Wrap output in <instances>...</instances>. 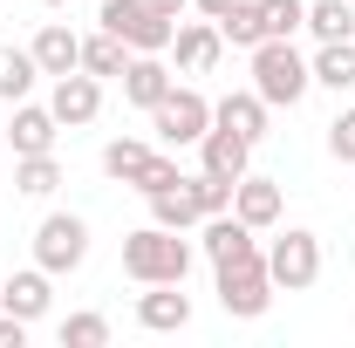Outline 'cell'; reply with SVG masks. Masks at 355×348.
Returning a JSON list of instances; mask_svg holds the SVG:
<instances>
[{
    "mask_svg": "<svg viewBox=\"0 0 355 348\" xmlns=\"http://www.w3.org/2000/svg\"><path fill=\"white\" fill-rule=\"evenodd\" d=\"M123 273H130L137 287H164V280H184V273H191V239L150 218V225H137L130 239H123Z\"/></svg>",
    "mask_w": 355,
    "mask_h": 348,
    "instance_id": "obj_1",
    "label": "cell"
},
{
    "mask_svg": "<svg viewBox=\"0 0 355 348\" xmlns=\"http://www.w3.org/2000/svg\"><path fill=\"white\" fill-rule=\"evenodd\" d=\"M308 89H314V76H308V55L294 42L266 35V42L253 48V96H260L266 110H294Z\"/></svg>",
    "mask_w": 355,
    "mask_h": 348,
    "instance_id": "obj_2",
    "label": "cell"
},
{
    "mask_svg": "<svg viewBox=\"0 0 355 348\" xmlns=\"http://www.w3.org/2000/svg\"><path fill=\"white\" fill-rule=\"evenodd\" d=\"M96 21L130 48V55H164L171 35H178V21H164L150 0H103V14H96Z\"/></svg>",
    "mask_w": 355,
    "mask_h": 348,
    "instance_id": "obj_3",
    "label": "cell"
},
{
    "mask_svg": "<svg viewBox=\"0 0 355 348\" xmlns=\"http://www.w3.org/2000/svg\"><path fill=\"white\" fill-rule=\"evenodd\" d=\"M266 273H273V294H308L321 280V239L308 225H287L273 246H266Z\"/></svg>",
    "mask_w": 355,
    "mask_h": 348,
    "instance_id": "obj_4",
    "label": "cell"
},
{
    "mask_svg": "<svg viewBox=\"0 0 355 348\" xmlns=\"http://www.w3.org/2000/svg\"><path fill=\"white\" fill-rule=\"evenodd\" d=\"M219 307H225V314H239V321H260L266 307H273V273H266V253L219 266Z\"/></svg>",
    "mask_w": 355,
    "mask_h": 348,
    "instance_id": "obj_5",
    "label": "cell"
},
{
    "mask_svg": "<svg viewBox=\"0 0 355 348\" xmlns=\"http://www.w3.org/2000/svg\"><path fill=\"white\" fill-rule=\"evenodd\" d=\"M150 130H157L164 150H184V143H198V137L212 130V103H205L198 89H178L171 82V96L150 110Z\"/></svg>",
    "mask_w": 355,
    "mask_h": 348,
    "instance_id": "obj_6",
    "label": "cell"
},
{
    "mask_svg": "<svg viewBox=\"0 0 355 348\" xmlns=\"http://www.w3.org/2000/svg\"><path fill=\"white\" fill-rule=\"evenodd\" d=\"M83 260H89V225L76 212H48L42 225H35V266H48V273H76Z\"/></svg>",
    "mask_w": 355,
    "mask_h": 348,
    "instance_id": "obj_7",
    "label": "cell"
},
{
    "mask_svg": "<svg viewBox=\"0 0 355 348\" xmlns=\"http://www.w3.org/2000/svg\"><path fill=\"white\" fill-rule=\"evenodd\" d=\"M48 110H55V123H62V130H83V123L103 116V82H96L89 69H69V76H55Z\"/></svg>",
    "mask_w": 355,
    "mask_h": 348,
    "instance_id": "obj_8",
    "label": "cell"
},
{
    "mask_svg": "<svg viewBox=\"0 0 355 348\" xmlns=\"http://www.w3.org/2000/svg\"><path fill=\"white\" fill-rule=\"evenodd\" d=\"M137 328H150V335H184V328H191V294H184V280L144 287V294H137Z\"/></svg>",
    "mask_w": 355,
    "mask_h": 348,
    "instance_id": "obj_9",
    "label": "cell"
},
{
    "mask_svg": "<svg viewBox=\"0 0 355 348\" xmlns=\"http://www.w3.org/2000/svg\"><path fill=\"white\" fill-rule=\"evenodd\" d=\"M171 55H178V69H184V76H212V69H219V55H225L219 21H178Z\"/></svg>",
    "mask_w": 355,
    "mask_h": 348,
    "instance_id": "obj_10",
    "label": "cell"
},
{
    "mask_svg": "<svg viewBox=\"0 0 355 348\" xmlns=\"http://www.w3.org/2000/svg\"><path fill=\"white\" fill-rule=\"evenodd\" d=\"M198 232H205V260H212V266H232V260H253V253H260L253 225H246L239 212H212V218H198Z\"/></svg>",
    "mask_w": 355,
    "mask_h": 348,
    "instance_id": "obj_11",
    "label": "cell"
},
{
    "mask_svg": "<svg viewBox=\"0 0 355 348\" xmlns=\"http://www.w3.org/2000/svg\"><path fill=\"white\" fill-rule=\"evenodd\" d=\"M55 137H62V123H55L48 103H14V116H7L14 157H42V150H55Z\"/></svg>",
    "mask_w": 355,
    "mask_h": 348,
    "instance_id": "obj_12",
    "label": "cell"
},
{
    "mask_svg": "<svg viewBox=\"0 0 355 348\" xmlns=\"http://www.w3.org/2000/svg\"><path fill=\"white\" fill-rule=\"evenodd\" d=\"M232 212L246 218L253 232H266V225H280V212H287V191H280V177H239L232 184Z\"/></svg>",
    "mask_w": 355,
    "mask_h": 348,
    "instance_id": "obj_13",
    "label": "cell"
},
{
    "mask_svg": "<svg viewBox=\"0 0 355 348\" xmlns=\"http://www.w3.org/2000/svg\"><path fill=\"white\" fill-rule=\"evenodd\" d=\"M35 62H42V76H69V69H83V35L69 28V21H42L35 28Z\"/></svg>",
    "mask_w": 355,
    "mask_h": 348,
    "instance_id": "obj_14",
    "label": "cell"
},
{
    "mask_svg": "<svg viewBox=\"0 0 355 348\" xmlns=\"http://www.w3.org/2000/svg\"><path fill=\"white\" fill-rule=\"evenodd\" d=\"M48 280H55L48 266H28V273L0 280V307H7V314H21V321H42L48 301H55V287H48Z\"/></svg>",
    "mask_w": 355,
    "mask_h": 348,
    "instance_id": "obj_15",
    "label": "cell"
},
{
    "mask_svg": "<svg viewBox=\"0 0 355 348\" xmlns=\"http://www.w3.org/2000/svg\"><path fill=\"white\" fill-rule=\"evenodd\" d=\"M198 157H205V171H212V177H232V184H239V177H246V157H253V143H246L239 130H225V123H212V130L198 137Z\"/></svg>",
    "mask_w": 355,
    "mask_h": 348,
    "instance_id": "obj_16",
    "label": "cell"
},
{
    "mask_svg": "<svg viewBox=\"0 0 355 348\" xmlns=\"http://www.w3.org/2000/svg\"><path fill=\"white\" fill-rule=\"evenodd\" d=\"M171 82L178 76L157 62V55H130V69H123V96H130L137 110H157V103L171 96Z\"/></svg>",
    "mask_w": 355,
    "mask_h": 348,
    "instance_id": "obj_17",
    "label": "cell"
},
{
    "mask_svg": "<svg viewBox=\"0 0 355 348\" xmlns=\"http://www.w3.org/2000/svg\"><path fill=\"white\" fill-rule=\"evenodd\" d=\"M212 123L239 130L246 143H260V137H266V103L253 96V89H232V96H219V103H212Z\"/></svg>",
    "mask_w": 355,
    "mask_h": 348,
    "instance_id": "obj_18",
    "label": "cell"
},
{
    "mask_svg": "<svg viewBox=\"0 0 355 348\" xmlns=\"http://www.w3.org/2000/svg\"><path fill=\"white\" fill-rule=\"evenodd\" d=\"M42 82V62H35V48H14L0 42V103L14 110V103H28V89Z\"/></svg>",
    "mask_w": 355,
    "mask_h": 348,
    "instance_id": "obj_19",
    "label": "cell"
},
{
    "mask_svg": "<svg viewBox=\"0 0 355 348\" xmlns=\"http://www.w3.org/2000/svg\"><path fill=\"white\" fill-rule=\"evenodd\" d=\"M308 76L321 89H335V96H342V89H355V42H321L308 55Z\"/></svg>",
    "mask_w": 355,
    "mask_h": 348,
    "instance_id": "obj_20",
    "label": "cell"
},
{
    "mask_svg": "<svg viewBox=\"0 0 355 348\" xmlns=\"http://www.w3.org/2000/svg\"><path fill=\"white\" fill-rule=\"evenodd\" d=\"M83 69L96 76V82H110V76L123 82V69H130V48L116 42L110 28H96V35H83Z\"/></svg>",
    "mask_w": 355,
    "mask_h": 348,
    "instance_id": "obj_21",
    "label": "cell"
},
{
    "mask_svg": "<svg viewBox=\"0 0 355 348\" xmlns=\"http://www.w3.org/2000/svg\"><path fill=\"white\" fill-rule=\"evenodd\" d=\"M308 28L314 42H355V0H308Z\"/></svg>",
    "mask_w": 355,
    "mask_h": 348,
    "instance_id": "obj_22",
    "label": "cell"
},
{
    "mask_svg": "<svg viewBox=\"0 0 355 348\" xmlns=\"http://www.w3.org/2000/svg\"><path fill=\"white\" fill-rule=\"evenodd\" d=\"M219 35H225V48H246V55H253V48L266 42L260 0H232V7H225V14H219Z\"/></svg>",
    "mask_w": 355,
    "mask_h": 348,
    "instance_id": "obj_23",
    "label": "cell"
},
{
    "mask_svg": "<svg viewBox=\"0 0 355 348\" xmlns=\"http://www.w3.org/2000/svg\"><path fill=\"white\" fill-rule=\"evenodd\" d=\"M150 143H137V137H116V143H103V177H116V184H137V177L150 171Z\"/></svg>",
    "mask_w": 355,
    "mask_h": 348,
    "instance_id": "obj_24",
    "label": "cell"
},
{
    "mask_svg": "<svg viewBox=\"0 0 355 348\" xmlns=\"http://www.w3.org/2000/svg\"><path fill=\"white\" fill-rule=\"evenodd\" d=\"M14 191H21V198H55V191H62L55 150H42V157H14Z\"/></svg>",
    "mask_w": 355,
    "mask_h": 348,
    "instance_id": "obj_25",
    "label": "cell"
},
{
    "mask_svg": "<svg viewBox=\"0 0 355 348\" xmlns=\"http://www.w3.org/2000/svg\"><path fill=\"white\" fill-rule=\"evenodd\" d=\"M150 218H157V225H171V232H191V225H198V198H191V177H184V184H171V191H157V198H150Z\"/></svg>",
    "mask_w": 355,
    "mask_h": 348,
    "instance_id": "obj_26",
    "label": "cell"
},
{
    "mask_svg": "<svg viewBox=\"0 0 355 348\" xmlns=\"http://www.w3.org/2000/svg\"><path fill=\"white\" fill-rule=\"evenodd\" d=\"M260 21H266V35L294 42V35H301V21H308V0H260Z\"/></svg>",
    "mask_w": 355,
    "mask_h": 348,
    "instance_id": "obj_27",
    "label": "cell"
},
{
    "mask_svg": "<svg viewBox=\"0 0 355 348\" xmlns=\"http://www.w3.org/2000/svg\"><path fill=\"white\" fill-rule=\"evenodd\" d=\"M110 342V321L103 314H69L62 321V348H103Z\"/></svg>",
    "mask_w": 355,
    "mask_h": 348,
    "instance_id": "obj_28",
    "label": "cell"
},
{
    "mask_svg": "<svg viewBox=\"0 0 355 348\" xmlns=\"http://www.w3.org/2000/svg\"><path fill=\"white\" fill-rule=\"evenodd\" d=\"M191 198H198V212H205V218H212V212H232V177L198 171V177H191Z\"/></svg>",
    "mask_w": 355,
    "mask_h": 348,
    "instance_id": "obj_29",
    "label": "cell"
},
{
    "mask_svg": "<svg viewBox=\"0 0 355 348\" xmlns=\"http://www.w3.org/2000/svg\"><path fill=\"white\" fill-rule=\"evenodd\" d=\"M171 184H184V171H178V157H164V150H157V157H150V171L137 177L130 191H144V198H157V191H171Z\"/></svg>",
    "mask_w": 355,
    "mask_h": 348,
    "instance_id": "obj_30",
    "label": "cell"
},
{
    "mask_svg": "<svg viewBox=\"0 0 355 348\" xmlns=\"http://www.w3.org/2000/svg\"><path fill=\"white\" fill-rule=\"evenodd\" d=\"M328 150H335V164H355V110H342L328 123Z\"/></svg>",
    "mask_w": 355,
    "mask_h": 348,
    "instance_id": "obj_31",
    "label": "cell"
},
{
    "mask_svg": "<svg viewBox=\"0 0 355 348\" xmlns=\"http://www.w3.org/2000/svg\"><path fill=\"white\" fill-rule=\"evenodd\" d=\"M28 328H35V321H21V314L0 307V348H28Z\"/></svg>",
    "mask_w": 355,
    "mask_h": 348,
    "instance_id": "obj_32",
    "label": "cell"
},
{
    "mask_svg": "<svg viewBox=\"0 0 355 348\" xmlns=\"http://www.w3.org/2000/svg\"><path fill=\"white\" fill-rule=\"evenodd\" d=\"M191 7H198L205 21H219V14H225V7H232V0H191Z\"/></svg>",
    "mask_w": 355,
    "mask_h": 348,
    "instance_id": "obj_33",
    "label": "cell"
},
{
    "mask_svg": "<svg viewBox=\"0 0 355 348\" xmlns=\"http://www.w3.org/2000/svg\"><path fill=\"white\" fill-rule=\"evenodd\" d=\"M150 7H157V14H164V21H178V14H184V7H191V0H150Z\"/></svg>",
    "mask_w": 355,
    "mask_h": 348,
    "instance_id": "obj_34",
    "label": "cell"
},
{
    "mask_svg": "<svg viewBox=\"0 0 355 348\" xmlns=\"http://www.w3.org/2000/svg\"><path fill=\"white\" fill-rule=\"evenodd\" d=\"M42 7H69V0H42Z\"/></svg>",
    "mask_w": 355,
    "mask_h": 348,
    "instance_id": "obj_35",
    "label": "cell"
}]
</instances>
